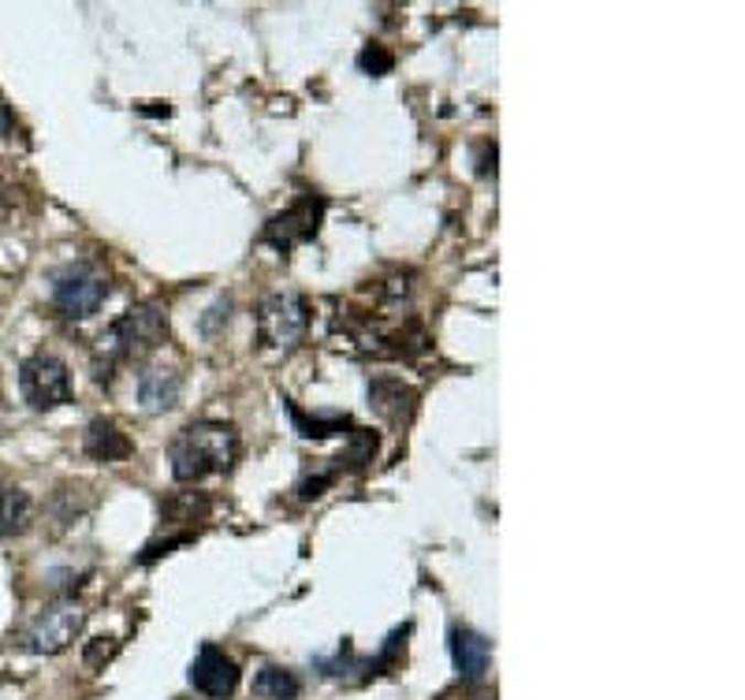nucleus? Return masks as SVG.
<instances>
[{"mask_svg":"<svg viewBox=\"0 0 745 700\" xmlns=\"http://www.w3.org/2000/svg\"><path fill=\"white\" fill-rule=\"evenodd\" d=\"M325 209H328V202L321 198V194H302V198H299L295 205H291V209L277 213L269 224H264L261 243L277 246L280 254L295 250V246L310 243L313 235L321 231V220H325Z\"/></svg>","mask_w":745,"mask_h":700,"instance_id":"nucleus-6","label":"nucleus"},{"mask_svg":"<svg viewBox=\"0 0 745 700\" xmlns=\"http://www.w3.org/2000/svg\"><path fill=\"white\" fill-rule=\"evenodd\" d=\"M109 299V276L97 269L94 261H75L53 280V305L72 321L94 317Z\"/></svg>","mask_w":745,"mask_h":700,"instance_id":"nucleus-3","label":"nucleus"},{"mask_svg":"<svg viewBox=\"0 0 745 700\" xmlns=\"http://www.w3.org/2000/svg\"><path fill=\"white\" fill-rule=\"evenodd\" d=\"M8 209H12V186L0 183V220L8 216Z\"/></svg>","mask_w":745,"mask_h":700,"instance_id":"nucleus-21","label":"nucleus"},{"mask_svg":"<svg viewBox=\"0 0 745 700\" xmlns=\"http://www.w3.org/2000/svg\"><path fill=\"white\" fill-rule=\"evenodd\" d=\"M288 410H291V418H295V426L306 440H325V437H336V432H343V429H350L347 418H306L299 407H288Z\"/></svg>","mask_w":745,"mask_h":700,"instance_id":"nucleus-15","label":"nucleus"},{"mask_svg":"<svg viewBox=\"0 0 745 700\" xmlns=\"http://www.w3.org/2000/svg\"><path fill=\"white\" fill-rule=\"evenodd\" d=\"M19 391L34 410H53L72 402V373L56 354H34L19 366Z\"/></svg>","mask_w":745,"mask_h":700,"instance_id":"nucleus-5","label":"nucleus"},{"mask_svg":"<svg viewBox=\"0 0 745 700\" xmlns=\"http://www.w3.org/2000/svg\"><path fill=\"white\" fill-rule=\"evenodd\" d=\"M8 134H15V120H12V112H8V105H0V138H8Z\"/></svg>","mask_w":745,"mask_h":700,"instance_id":"nucleus-20","label":"nucleus"},{"mask_svg":"<svg viewBox=\"0 0 745 700\" xmlns=\"http://www.w3.org/2000/svg\"><path fill=\"white\" fill-rule=\"evenodd\" d=\"M34 499L23 488H0V537H15L31 526Z\"/></svg>","mask_w":745,"mask_h":700,"instance_id":"nucleus-13","label":"nucleus"},{"mask_svg":"<svg viewBox=\"0 0 745 700\" xmlns=\"http://www.w3.org/2000/svg\"><path fill=\"white\" fill-rule=\"evenodd\" d=\"M191 686L209 700H228L239 689V667L217 645H205L191 664Z\"/></svg>","mask_w":745,"mask_h":700,"instance_id":"nucleus-8","label":"nucleus"},{"mask_svg":"<svg viewBox=\"0 0 745 700\" xmlns=\"http://www.w3.org/2000/svg\"><path fill=\"white\" fill-rule=\"evenodd\" d=\"M183 377L172 366H145L139 373V402L145 413H164L180 402Z\"/></svg>","mask_w":745,"mask_h":700,"instance_id":"nucleus-11","label":"nucleus"},{"mask_svg":"<svg viewBox=\"0 0 745 700\" xmlns=\"http://www.w3.org/2000/svg\"><path fill=\"white\" fill-rule=\"evenodd\" d=\"M369 407L388 426H410V418L418 410V391L396 377H377L369 384Z\"/></svg>","mask_w":745,"mask_h":700,"instance_id":"nucleus-9","label":"nucleus"},{"mask_svg":"<svg viewBox=\"0 0 745 700\" xmlns=\"http://www.w3.org/2000/svg\"><path fill=\"white\" fill-rule=\"evenodd\" d=\"M317 667H321V675H325V678H350V670H366V678L372 675L369 659H358L350 645H343L336 653V659H317Z\"/></svg>","mask_w":745,"mask_h":700,"instance_id":"nucleus-16","label":"nucleus"},{"mask_svg":"<svg viewBox=\"0 0 745 700\" xmlns=\"http://www.w3.org/2000/svg\"><path fill=\"white\" fill-rule=\"evenodd\" d=\"M451 659H455L463 682H482L488 659H493V645H488V637H482L477 629L455 626L451 629Z\"/></svg>","mask_w":745,"mask_h":700,"instance_id":"nucleus-10","label":"nucleus"},{"mask_svg":"<svg viewBox=\"0 0 745 700\" xmlns=\"http://www.w3.org/2000/svg\"><path fill=\"white\" fill-rule=\"evenodd\" d=\"M235 459H239V432L224 421H194L172 440V477L180 485L228 473Z\"/></svg>","mask_w":745,"mask_h":700,"instance_id":"nucleus-1","label":"nucleus"},{"mask_svg":"<svg viewBox=\"0 0 745 700\" xmlns=\"http://www.w3.org/2000/svg\"><path fill=\"white\" fill-rule=\"evenodd\" d=\"M253 693L264 700H299L302 682L295 670H283V667H261V675L253 678Z\"/></svg>","mask_w":745,"mask_h":700,"instance_id":"nucleus-14","label":"nucleus"},{"mask_svg":"<svg viewBox=\"0 0 745 700\" xmlns=\"http://www.w3.org/2000/svg\"><path fill=\"white\" fill-rule=\"evenodd\" d=\"M83 626H86V611H78L72 604L48 607L34 618V626L26 629V648L37 656H56L83 634Z\"/></svg>","mask_w":745,"mask_h":700,"instance_id":"nucleus-7","label":"nucleus"},{"mask_svg":"<svg viewBox=\"0 0 745 700\" xmlns=\"http://www.w3.org/2000/svg\"><path fill=\"white\" fill-rule=\"evenodd\" d=\"M477 172H482L485 180H488V175H496V142H485L482 146V157H477Z\"/></svg>","mask_w":745,"mask_h":700,"instance_id":"nucleus-19","label":"nucleus"},{"mask_svg":"<svg viewBox=\"0 0 745 700\" xmlns=\"http://www.w3.org/2000/svg\"><path fill=\"white\" fill-rule=\"evenodd\" d=\"M86 455L97 462H123L134 455V443L127 440V432L109 418H94L86 426V440H83Z\"/></svg>","mask_w":745,"mask_h":700,"instance_id":"nucleus-12","label":"nucleus"},{"mask_svg":"<svg viewBox=\"0 0 745 700\" xmlns=\"http://www.w3.org/2000/svg\"><path fill=\"white\" fill-rule=\"evenodd\" d=\"M164 335H169V321H164V313L156 310V305H134V310H127L120 321L109 324V332L101 335V358L105 366H97V380L105 384V369L120 366V362H139L145 358L150 351H156L164 343Z\"/></svg>","mask_w":745,"mask_h":700,"instance_id":"nucleus-2","label":"nucleus"},{"mask_svg":"<svg viewBox=\"0 0 745 700\" xmlns=\"http://www.w3.org/2000/svg\"><path fill=\"white\" fill-rule=\"evenodd\" d=\"M116 653V640L112 637H97L90 648H86V664L90 667H101V659H109Z\"/></svg>","mask_w":745,"mask_h":700,"instance_id":"nucleus-18","label":"nucleus"},{"mask_svg":"<svg viewBox=\"0 0 745 700\" xmlns=\"http://www.w3.org/2000/svg\"><path fill=\"white\" fill-rule=\"evenodd\" d=\"M391 64H396V56H391L385 45H366V49H361V56H358V67L366 75H388Z\"/></svg>","mask_w":745,"mask_h":700,"instance_id":"nucleus-17","label":"nucleus"},{"mask_svg":"<svg viewBox=\"0 0 745 700\" xmlns=\"http://www.w3.org/2000/svg\"><path fill=\"white\" fill-rule=\"evenodd\" d=\"M306 329H310V305L295 291L269 294V299L258 305V335L264 347L291 351L302 335H306Z\"/></svg>","mask_w":745,"mask_h":700,"instance_id":"nucleus-4","label":"nucleus"}]
</instances>
